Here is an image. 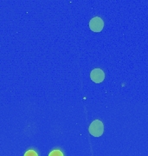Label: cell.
I'll return each mask as SVG.
<instances>
[{
  "label": "cell",
  "mask_w": 148,
  "mask_h": 156,
  "mask_svg": "<svg viewBox=\"0 0 148 156\" xmlns=\"http://www.w3.org/2000/svg\"><path fill=\"white\" fill-rule=\"evenodd\" d=\"M88 130H89V133L91 135H93L94 137H100V135H102L103 132H104L103 123L100 120H95L90 124Z\"/></svg>",
  "instance_id": "1"
},
{
  "label": "cell",
  "mask_w": 148,
  "mask_h": 156,
  "mask_svg": "<svg viewBox=\"0 0 148 156\" xmlns=\"http://www.w3.org/2000/svg\"><path fill=\"white\" fill-rule=\"evenodd\" d=\"M104 26L103 20L99 17H93L89 22V28L93 32H100L102 30Z\"/></svg>",
  "instance_id": "2"
},
{
  "label": "cell",
  "mask_w": 148,
  "mask_h": 156,
  "mask_svg": "<svg viewBox=\"0 0 148 156\" xmlns=\"http://www.w3.org/2000/svg\"><path fill=\"white\" fill-rule=\"evenodd\" d=\"M90 78L95 83H100L105 78V73L100 69H94L90 73Z\"/></svg>",
  "instance_id": "3"
},
{
  "label": "cell",
  "mask_w": 148,
  "mask_h": 156,
  "mask_svg": "<svg viewBox=\"0 0 148 156\" xmlns=\"http://www.w3.org/2000/svg\"><path fill=\"white\" fill-rule=\"evenodd\" d=\"M49 156H63V154L60 150H53L49 154Z\"/></svg>",
  "instance_id": "4"
},
{
  "label": "cell",
  "mask_w": 148,
  "mask_h": 156,
  "mask_svg": "<svg viewBox=\"0 0 148 156\" xmlns=\"http://www.w3.org/2000/svg\"><path fill=\"white\" fill-rule=\"evenodd\" d=\"M24 156H38L37 154L35 152L34 150H28L25 154H24Z\"/></svg>",
  "instance_id": "5"
}]
</instances>
